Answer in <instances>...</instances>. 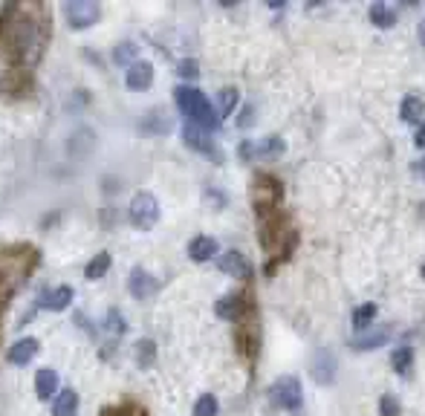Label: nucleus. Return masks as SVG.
I'll return each instance as SVG.
<instances>
[{"label": "nucleus", "mask_w": 425, "mask_h": 416, "mask_svg": "<svg viewBox=\"0 0 425 416\" xmlns=\"http://www.w3.org/2000/svg\"><path fill=\"white\" fill-rule=\"evenodd\" d=\"M50 44V6L23 0L0 9V55L15 70H32Z\"/></svg>", "instance_id": "1"}, {"label": "nucleus", "mask_w": 425, "mask_h": 416, "mask_svg": "<svg viewBox=\"0 0 425 416\" xmlns=\"http://www.w3.org/2000/svg\"><path fill=\"white\" fill-rule=\"evenodd\" d=\"M38 261L41 248L32 243H0V321H4V310L26 283Z\"/></svg>", "instance_id": "2"}, {"label": "nucleus", "mask_w": 425, "mask_h": 416, "mask_svg": "<svg viewBox=\"0 0 425 416\" xmlns=\"http://www.w3.org/2000/svg\"><path fill=\"white\" fill-rule=\"evenodd\" d=\"M174 99L180 104V110L188 116V121H194L197 128L203 131H215L220 124V116H217V107H211V102L205 99V93L200 87H185L180 84L174 90Z\"/></svg>", "instance_id": "3"}, {"label": "nucleus", "mask_w": 425, "mask_h": 416, "mask_svg": "<svg viewBox=\"0 0 425 416\" xmlns=\"http://www.w3.org/2000/svg\"><path fill=\"white\" fill-rule=\"evenodd\" d=\"M281 199H284V188H281V182L275 177L254 174V180H252V205H254V212H258V214L278 212Z\"/></svg>", "instance_id": "4"}, {"label": "nucleus", "mask_w": 425, "mask_h": 416, "mask_svg": "<svg viewBox=\"0 0 425 416\" xmlns=\"http://www.w3.org/2000/svg\"><path fill=\"white\" fill-rule=\"evenodd\" d=\"M127 214H131V223L136 229L148 231L159 220V202H156V197L151 191H136L134 199H131V205H127Z\"/></svg>", "instance_id": "5"}, {"label": "nucleus", "mask_w": 425, "mask_h": 416, "mask_svg": "<svg viewBox=\"0 0 425 416\" xmlns=\"http://www.w3.org/2000/svg\"><path fill=\"white\" fill-rule=\"evenodd\" d=\"M269 396H272V402H275L278 407H284V410H298V407H301V399H304L301 382L295 379V376H281V379L269 388Z\"/></svg>", "instance_id": "6"}, {"label": "nucleus", "mask_w": 425, "mask_h": 416, "mask_svg": "<svg viewBox=\"0 0 425 416\" xmlns=\"http://www.w3.org/2000/svg\"><path fill=\"white\" fill-rule=\"evenodd\" d=\"M64 15H67L70 26L87 29L102 18V6L96 4V0H70V4L64 6Z\"/></svg>", "instance_id": "7"}, {"label": "nucleus", "mask_w": 425, "mask_h": 416, "mask_svg": "<svg viewBox=\"0 0 425 416\" xmlns=\"http://www.w3.org/2000/svg\"><path fill=\"white\" fill-rule=\"evenodd\" d=\"M237 344L240 350L254 358V353H258V344H261V332H258V321H254V310L249 312V318H237Z\"/></svg>", "instance_id": "8"}, {"label": "nucleus", "mask_w": 425, "mask_h": 416, "mask_svg": "<svg viewBox=\"0 0 425 416\" xmlns=\"http://www.w3.org/2000/svg\"><path fill=\"white\" fill-rule=\"evenodd\" d=\"M217 269L226 272V275H235V278H249L252 275V266L246 261V255H240L237 248H229L217 258Z\"/></svg>", "instance_id": "9"}, {"label": "nucleus", "mask_w": 425, "mask_h": 416, "mask_svg": "<svg viewBox=\"0 0 425 416\" xmlns=\"http://www.w3.org/2000/svg\"><path fill=\"white\" fill-rule=\"evenodd\" d=\"M124 81L131 90H148L154 84V67L148 61H134L124 72Z\"/></svg>", "instance_id": "10"}, {"label": "nucleus", "mask_w": 425, "mask_h": 416, "mask_svg": "<svg viewBox=\"0 0 425 416\" xmlns=\"http://www.w3.org/2000/svg\"><path fill=\"white\" fill-rule=\"evenodd\" d=\"M127 286H131V295H134V298H148V295L156 292V278H154L148 269L136 266V269L131 272V278H127Z\"/></svg>", "instance_id": "11"}, {"label": "nucleus", "mask_w": 425, "mask_h": 416, "mask_svg": "<svg viewBox=\"0 0 425 416\" xmlns=\"http://www.w3.org/2000/svg\"><path fill=\"white\" fill-rule=\"evenodd\" d=\"M70 301H72V289H70V286H55V289H47V292H41L38 307H41V310H67Z\"/></svg>", "instance_id": "12"}, {"label": "nucleus", "mask_w": 425, "mask_h": 416, "mask_svg": "<svg viewBox=\"0 0 425 416\" xmlns=\"http://www.w3.org/2000/svg\"><path fill=\"white\" fill-rule=\"evenodd\" d=\"M217 255V240L215 237H208V234H197L191 243H188V258L203 263L208 258H215Z\"/></svg>", "instance_id": "13"}, {"label": "nucleus", "mask_w": 425, "mask_h": 416, "mask_svg": "<svg viewBox=\"0 0 425 416\" xmlns=\"http://www.w3.org/2000/svg\"><path fill=\"white\" fill-rule=\"evenodd\" d=\"M38 353V339L35 336H23L9 347V361L12 364H26L32 361V356Z\"/></svg>", "instance_id": "14"}, {"label": "nucleus", "mask_w": 425, "mask_h": 416, "mask_svg": "<svg viewBox=\"0 0 425 416\" xmlns=\"http://www.w3.org/2000/svg\"><path fill=\"white\" fill-rule=\"evenodd\" d=\"M243 310H246V301L240 298V295H223V298H217V304H215V312L220 315V318H229V321H237L240 315H243Z\"/></svg>", "instance_id": "15"}, {"label": "nucleus", "mask_w": 425, "mask_h": 416, "mask_svg": "<svg viewBox=\"0 0 425 416\" xmlns=\"http://www.w3.org/2000/svg\"><path fill=\"white\" fill-rule=\"evenodd\" d=\"M35 388H38V396L41 399H53L55 396V388H58V373L53 367H41L38 376H35Z\"/></svg>", "instance_id": "16"}, {"label": "nucleus", "mask_w": 425, "mask_h": 416, "mask_svg": "<svg viewBox=\"0 0 425 416\" xmlns=\"http://www.w3.org/2000/svg\"><path fill=\"white\" fill-rule=\"evenodd\" d=\"M78 407V393L72 388H64L55 393V402H53V416H72Z\"/></svg>", "instance_id": "17"}, {"label": "nucleus", "mask_w": 425, "mask_h": 416, "mask_svg": "<svg viewBox=\"0 0 425 416\" xmlns=\"http://www.w3.org/2000/svg\"><path fill=\"white\" fill-rule=\"evenodd\" d=\"M183 139L188 148L194 150H211V142H208V133L203 128H197L194 121H185V128H183Z\"/></svg>", "instance_id": "18"}, {"label": "nucleus", "mask_w": 425, "mask_h": 416, "mask_svg": "<svg viewBox=\"0 0 425 416\" xmlns=\"http://www.w3.org/2000/svg\"><path fill=\"white\" fill-rule=\"evenodd\" d=\"M425 116V102L419 96H405L399 104V119L402 121H419Z\"/></svg>", "instance_id": "19"}, {"label": "nucleus", "mask_w": 425, "mask_h": 416, "mask_svg": "<svg viewBox=\"0 0 425 416\" xmlns=\"http://www.w3.org/2000/svg\"><path fill=\"white\" fill-rule=\"evenodd\" d=\"M388 339H391V327H382V329L367 332V336H359V339L353 341V347H356V350H373V347H382Z\"/></svg>", "instance_id": "20"}, {"label": "nucleus", "mask_w": 425, "mask_h": 416, "mask_svg": "<svg viewBox=\"0 0 425 416\" xmlns=\"http://www.w3.org/2000/svg\"><path fill=\"white\" fill-rule=\"evenodd\" d=\"M370 21H373L376 26H382V29H391V26L397 23V12H394L388 4H373V6H370Z\"/></svg>", "instance_id": "21"}, {"label": "nucleus", "mask_w": 425, "mask_h": 416, "mask_svg": "<svg viewBox=\"0 0 425 416\" xmlns=\"http://www.w3.org/2000/svg\"><path fill=\"white\" fill-rule=\"evenodd\" d=\"M237 102H240L237 87H223V90H217V116H220V119L229 116V113L237 107Z\"/></svg>", "instance_id": "22"}, {"label": "nucleus", "mask_w": 425, "mask_h": 416, "mask_svg": "<svg viewBox=\"0 0 425 416\" xmlns=\"http://www.w3.org/2000/svg\"><path fill=\"white\" fill-rule=\"evenodd\" d=\"M110 269V252H99L90 263H87V269H84V275H87V280H99L104 272Z\"/></svg>", "instance_id": "23"}, {"label": "nucleus", "mask_w": 425, "mask_h": 416, "mask_svg": "<svg viewBox=\"0 0 425 416\" xmlns=\"http://www.w3.org/2000/svg\"><path fill=\"white\" fill-rule=\"evenodd\" d=\"M154 358H156V344H154L151 339H139V341H136V364H139V367H148Z\"/></svg>", "instance_id": "24"}, {"label": "nucleus", "mask_w": 425, "mask_h": 416, "mask_svg": "<svg viewBox=\"0 0 425 416\" xmlns=\"http://www.w3.org/2000/svg\"><path fill=\"white\" fill-rule=\"evenodd\" d=\"M391 364H394L397 373H408L411 364H414V350H411V347H399V350H394Z\"/></svg>", "instance_id": "25"}, {"label": "nucleus", "mask_w": 425, "mask_h": 416, "mask_svg": "<svg viewBox=\"0 0 425 416\" xmlns=\"http://www.w3.org/2000/svg\"><path fill=\"white\" fill-rule=\"evenodd\" d=\"M376 312H379L376 304H362V307H356V310H353V327H356V329L367 327V324L376 318Z\"/></svg>", "instance_id": "26"}, {"label": "nucleus", "mask_w": 425, "mask_h": 416, "mask_svg": "<svg viewBox=\"0 0 425 416\" xmlns=\"http://www.w3.org/2000/svg\"><path fill=\"white\" fill-rule=\"evenodd\" d=\"M194 416H217V399L211 393H203L194 405Z\"/></svg>", "instance_id": "27"}, {"label": "nucleus", "mask_w": 425, "mask_h": 416, "mask_svg": "<svg viewBox=\"0 0 425 416\" xmlns=\"http://www.w3.org/2000/svg\"><path fill=\"white\" fill-rule=\"evenodd\" d=\"M99 416H148V413L142 407H136V405H110Z\"/></svg>", "instance_id": "28"}, {"label": "nucleus", "mask_w": 425, "mask_h": 416, "mask_svg": "<svg viewBox=\"0 0 425 416\" xmlns=\"http://www.w3.org/2000/svg\"><path fill=\"white\" fill-rule=\"evenodd\" d=\"M136 53H139V47L134 40H122V44H116V50H113V58H116V64H124V61H134Z\"/></svg>", "instance_id": "29"}, {"label": "nucleus", "mask_w": 425, "mask_h": 416, "mask_svg": "<svg viewBox=\"0 0 425 416\" xmlns=\"http://www.w3.org/2000/svg\"><path fill=\"white\" fill-rule=\"evenodd\" d=\"M379 413L382 416H399V402L391 393H385V396L379 399Z\"/></svg>", "instance_id": "30"}, {"label": "nucleus", "mask_w": 425, "mask_h": 416, "mask_svg": "<svg viewBox=\"0 0 425 416\" xmlns=\"http://www.w3.org/2000/svg\"><path fill=\"white\" fill-rule=\"evenodd\" d=\"M281 150H284L281 136H267V139L258 145V153H281Z\"/></svg>", "instance_id": "31"}, {"label": "nucleus", "mask_w": 425, "mask_h": 416, "mask_svg": "<svg viewBox=\"0 0 425 416\" xmlns=\"http://www.w3.org/2000/svg\"><path fill=\"white\" fill-rule=\"evenodd\" d=\"M177 72H180L183 78H197L200 67H197V61H194V58H183V61L177 64Z\"/></svg>", "instance_id": "32"}, {"label": "nucleus", "mask_w": 425, "mask_h": 416, "mask_svg": "<svg viewBox=\"0 0 425 416\" xmlns=\"http://www.w3.org/2000/svg\"><path fill=\"white\" fill-rule=\"evenodd\" d=\"M237 124H240V128H249V124H252V104L243 107V119H237Z\"/></svg>", "instance_id": "33"}, {"label": "nucleus", "mask_w": 425, "mask_h": 416, "mask_svg": "<svg viewBox=\"0 0 425 416\" xmlns=\"http://www.w3.org/2000/svg\"><path fill=\"white\" fill-rule=\"evenodd\" d=\"M110 321H113V329H116V332H122V329L127 327V324L119 318V312H116V310H110Z\"/></svg>", "instance_id": "34"}, {"label": "nucleus", "mask_w": 425, "mask_h": 416, "mask_svg": "<svg viewBox=\"0 0 425 416\" xmlns=\"http://www.w3.org/2000/svg\"><path fill=\"white\" fill-rule=\"evenodd\" d=\"M414 145H416V148H425V124H419V131H416V136H414Z\"/></svg>", "instance_id": "35"}, {"label": "nucleus", "mask_w": 425, "mask_h": 416, "mask_svg": "<svg viewBox=\"0 0 425 416\" xmlns=\"http://www.w3.org/2000/svg\"><path fill=\"white\" fill-rule=\"evenodd\" d=\"M414 171H416V174H422V177H425V159H419V162H416V165H414Z\"/></svg>", "instance_id": "36"}, {"label": "nucleus", "mask_w": 425, "mask_h": 416, "mask_svg": "<svg viewBox=\"0 0 425 416\" xmlns=\"http://www.w3.org/2000/svg\"><path fill=\"white\" fill-rule=\"evenodd\" d=\"M419 38H422V47H425V21H422V26H419Z\"/></svg>", "instance_id": "37"}, {"label": "nucleus", "mask_w": 425, "mask_h": 416, "mask_svg": "<svg viewBox=\"0 0 425 416\" xmlns=\"http://www.w3.org/2000/svg\"><path fill=\"white\" fill-rule=\"evenodd\" d=\"M419 272H422V278H425V263H422V269H419Z\"/></svg>", "instance_id": "38"}]
</instances>
